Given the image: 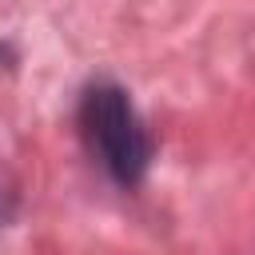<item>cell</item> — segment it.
Segmentation results:
<instances>
[{
    "label": "cell",
    "instance_id": "cell-1",
    "mask_svg": "<svg viewBox=\"0 0 255 255\" xmlns=\"http://www.w3.org/2000/svg\"><path fill=\"white\" fill-rule=\"evenodd\" d=\"M80 128H84L92 155L108 167L112 179H120V183L143 179L147 159H151V139L124 88H116V84L88 88L84 104H80Z\"/></svg>",
    "mask_w": 255,
    "mask_h": 255
}]
</instances>
